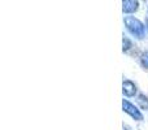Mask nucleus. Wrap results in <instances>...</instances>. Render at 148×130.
<instances>
[{
	"mask_svg": "<svg viewBox=\"0 0 148 130\" xmlns=\"http://www.w3.org/2000/svg\"><path fill=\"white\" fill-rule=\"evenodd\" d=\"M125 25L127 28V30L130 31L133 35H135L136 38H143L144 36V26L139 20H136L135 17L127 16L125 17Z\"/></svg>",
	"mask_w": 148,
	"mask_h": 130,
	"instance_id": "nucleus-1",
	"label": "nucleus"
},
{
	"mask_svg": "<svg viewBox=\"0 0 148 130\" xmlns=\"http://www.w3.org/2000/svg\"><path fill=\"white\" fill-rule=\"evenodd\" d=\"M142 64H143L144 68L148 69V52H144V54L142 55Z\"/></svg>",
	"mask_w": 148,
	"mask_h": 130,
	"instance_id": "nucleus-5",
	"label": "nucleus"
},
{
	"mask_svg": "<svg viewBox=\"0 0 148 130\" xmlns=\"http://www.w3.org/2000/svg\"><path fill=\"white\" fill-rule=\"evenodd\" d=\"M130 46H131L130 41H129L127 38H123V51H127V50L130 48Z\"/></svg>",
	"mask_w": 148,
	"mask_h": 130,
	"instance_id": "nucleus-6",
	"label": "nucleus"
},
{
	"mask_svg": "<svg viewBox=\"0 0 148 130\" xmlns=\"http://www.w3.org/2000/svg\"><path fill=\"white\" fill-rule=\"evenodd\" d=\"M123 94L126 95V96H134L136 92V86L131 81H123Z\"/></svg>",
	"mask_w": 148,
	"mask_h": 130,
	"instance_id": "nucleus-3",
	"label": "nucleus"
},
{
	"mask_svg": "<svg viewBox=\"0 0 148 130\" xmlns=\"http://www.w3.org/2000/svg\"><path fill=\"white\" fill-rule=\"evenodd\" d=\"M122 108H123V111H125L126 113H129V115H130L133 118H135V120H139V121L143 120V116H142L140 111H139L134 104H131L130 102H127V100H123V102H122Z\"/></svg>",
	"mask_w": 148,
	"mask_h": 130,
	"instance_id": "nucleus-2",
	"label": "nucleus"
},
{
	"mask_svg": "<svg viewBox=\"0 0 148 130\" xmlns=\"http://www.w3.org/2000/svg\"><path fill=\"white\" fill-rule=\"evenodd\" d=\"M122 9L125 13H133L138 9V5L139 3L138 1H133V0H126V1L122 3Z\"/></svg>",
	"mask_w": 148,
	"mask_h": 130,
	"instance_id": "nucleus-4",
	"label": "nucleus"
}]
</instances>
